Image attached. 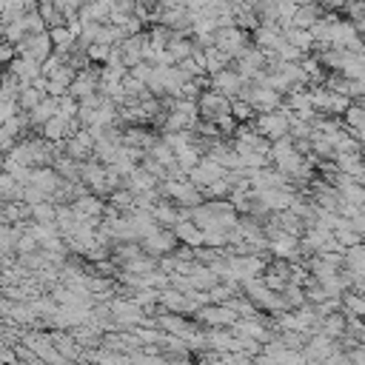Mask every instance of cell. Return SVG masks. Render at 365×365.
<instances>
[{
	"label": "cell",
	"instance_id": "12",
	"mask_svg": "<svg viewBox=\"0 0 365 365\" xmlns=\"http://www.w3.org/2000/svg\"><path fill=\"white\" fill-rule=\"evenodd\" d=\"M320 18H317V9L314 6H297V12H294V18H291V23L288 26H294V29H311L314 23H317Z\"/></svg>",
	"mask_w": 365,
	"mask_h": 365
},
{
	"label": "cell",
	"instance_id": "2",
	"mask_svg": "<svg viewBox=\"0 0 365 365\" xmlns=\"http://www.w3.org/2000/svg\"><path fill=\"white\" fill-rule=\"evenodd\" d=\"M208 86H211L217 95H220V97H237V95H240V89L246 86V80L237 75V71L223 68V71H217L214 80H211Z\"/></svg>",
	"mask_w": 365,
	"mask_h": 365
},
{
	"label": "cell",
	"instance_id": "3",
	"mask_svg": "<svg viewBox=\"0 0 365 365\" xmlns=\"http://www.w3.org/2000/svg\"><path fill=\"white\" fill-rule=\"evenodd\" d=\"M23 342L37 354V359H49L52 365H66V359L52 348V337L49 334H26Z\"/></svg>",
	"mask_w": 365,
	"mask_h": 365
},
{
	"label": "cell",
	"instance_id": "17",
	"mask_svg": "<svg viewBox=\"0 0 365 365\" xmlns=\"http://www.w3.org/2000/svg\"><path fill=\"white\" fill-rule=\"evenodd\" d=\"M15 249L20 251V257H23V254H35V251H37V240H35V237L26 232V234H20V237H18Z\"/></svg>",
	"mask_w": 365,
	"mask_h": 365
},
{
	"label": "cell",
	"instance_id": "15",
	"mask_svg": "<svg viewBox=\"0 0 365 365\" xmlns=\"http://www.w3.org/2000/svg\"><path fill=\"white\" fill-rule=\"evenodd\" d=\"M49 40L57 46V52L63 54L71 43H75V35H71V29H63V26H54L52 32H49Z\"/></svg>",
	"mask_w": 365,
	"mask_h": 365
},
{
	"label": "cell",
	"instance_id": "9",
	"mask_svg": "<svg viewBox=\"0 0 365 365\" xmlns=\"http://www.w3.org/2000/svg\"><path fill=\"white\" fill-rule=\"evenodd\" d=\"M172 234H174L177 240H183L189 249H200V246H203V232H200L191 220H180V223H174Z\"/></svg>",
	"mask_w": 365,
	"mask_h": 365
},
{
	"label": "cell",
	"instance_id": "20",
	"mask_svg": "<svg viewBox=\"0 0 365 365\" xmlns=\"http://www.w3.org/2000/svg\"><path fill=\"white\" fill-rule=\"evenodd\" d=\"M243 4H246V6H249V4H254V0H243Z\"/></svg>",
	"mask_w": 365,
	"mask_h": 365
},
{
	"label": "cell",
	"instance_id": "10",
	"mask_svg": "<svg viewBox=\"0 0 365 365\" xmlns=\"http://www.w3.org/2000/svg\"><path fill=\"white\" fill-rule=\"evenodd\" d=\"M282 40H285L288 46H294L300 54H306V52L314 46V37H311L306 29H294V26H285V29H282Z\"/></svg>",
	"mask_w": 365,
	"mask_h": 365
},
{
	"label": "cell",
	"instance_id": "14",
	"mask_svg": "<svg viewBox=\"0 0 365 365\" xmlns=\"http://www.w3.org/2000/svg\"><path fill=\"white\" fill-rule=\"evenodd\" d=\"M29 217H35V223H54V205H52V200L37 203V205H29Z\"/></svg>",
	"mask_w": 365,
	"mask_h": 365
},
{
	"label": "cell",
	"instance_id": "8",
	"mask_svg": "<svg viewBox=\"0 0 365 365\" xmlns=\"http://www.w3.org/2000/svg\"><path fill=\"white\" fill-rule=\"evenodd\" d=\"M300 351H303L306 359H320V362H323V359L334 351V340H328L325 334H311Z\"/></svg>",
	"mask_w": 365,
	"mask_h": 365
},
{
	"label": "cell",
	"instance_id": "4",
	"mask_svg": "<svg viewBox=\"0 0 365 365\" xmlns=\"http://www.w3.org/2000/svg\"><path fill=\"white\" fill-rule=\"evenodd\" d=\"M194 314H197V320H203V323H208V325H229V328L240 320L229 306H203V309H197Z\"/></svg>",
	"mask_w": 365,
	"mask_h": 365
},
{
	"label": "cell",
	"instance_id": "7",
	"mask_svg": "<svg viewBox=\"0 0 365 365\" xmlns=\"http://www.w3.org/2000/svg\"><path fill=\"white\" fill-rule=\"evenodd\" d=\"M71 211H75L80 220L97 223V217L103 214V203H100V197H95V194H80L75 203H71Z\"/></svg>",
	"mask_w": 365,
	"mask_h": 365
},
{
	"label": "cell",
	"instance_id": "19",
	"mask_svg": "<svg viewBox=\"0 0 365 365\" xmlns=\"http://www.w3.org/2000/svg\"><path fill=\"white\" fill-rule=\"evenodd\" d=\"M303 365H325V362H320V359H306Z\"/></svg>",
	"mask_w": 365,
	"mask_h": 365
},
{
	"label": "cell",
	"instance_id": "11",
	"mask_svg": "<svg viewBox=\"0 0 365 365\" xmlns=\"http://www.w3.org/2000/svg\"><path fill=\"white\" fill-rule=\"evenodd\" d=\"M52 117H57V97H43V100L32 109V114H29V120L37 123V126H43V123L52 120Z\"/></svg>",
	"mask_w": 365,
	"mask_h": 365
},
{
	"label": "cell",
	"instance_id": "13",
	"mask_svg": "<svg viewBox=\"0 0 365 365\" xmlns=\"http://www.w3.org/2000/svg\"><path fill=\"white\" fill-rule=\"evenodd\" d=\"M23 186H18L6 172H0V200H20Z\"/></svg>",
	"mask_w": 365,
	"mask_h": 365
},
{
	"label": "cell",
	"instance_id": "16",
	"mask_svg": "<svg viewBox=\"0 0 365 365\" xmlns=\"http://www.w3.org/2000/svg\"><path fill=\"white\" fill-rule=\"evenodd\" d=\"M229 114L234 117V120H249L251 114H254V109L246 103V100H240V97H234L232 103H229Z\"/></svg>",
	"mask_w": 365,
	"mask_h": 365
},
{
	"label": "cell",
	"instance_id": "5",
	"mask_svg": "<svg viewBox=\"0 0 365 365\" xmlns=\"http://www.w3.org/2000/svg\"><path fill=\"white\" fill-rule=\"evenodd\" d=\"M140 246L149 251V254H172V251H177L174 246H177V237L169 232V229H160V232H155L152 237H145V240H140Z\"/></svg>",
	"mask_w": 365,
	"mask_h": 365
},
{
	"label": "cell",
	"instance_id": "6",
	"mask_svg": "<svg viewBox=\"0 0 365 365\" xmlns=\"http://www.w3.org/2000/svg\"><path fill=\"white\" fill-rule=\"evenodd\" d=\"M229 103H232L229 97H220L217 92H205L197 103V112H203V117L211 123L217 114H229Z\"/></svg>",
	"mask_w": 365,
	"mask_h": 365
},
{
	"label": "cell",
	"instance_id": "1",
	"mask_svg": "<svg viewBox=\"0 0 365 365\" xmlns=\"http://www.w3.org/2000/svg\"><path fill=\"white\" fill-rule=\"evenodd\" d=\"M260 137H268V140H280V137H288V117H285V109H277V112H263L257 117V128H254Z\"/></svg>",
	"mask_w": 365,
	"mask_h": 365
},
{
	"label": "cell",
	"instance_id": "18",
	"mask_svg": "<svg viewBox=\"0 0 365 365\" xmlns=\"http://www.w3.org/2000/svg\"><path fill=\"white\" fill-rule=\"evenodd\" d=\"M89 57H92V60H109V57H112V46L92 43V46H89Z\"/></svg>",
	"mask_w": 365,
	"mask_h": 365
}]
</instances>
